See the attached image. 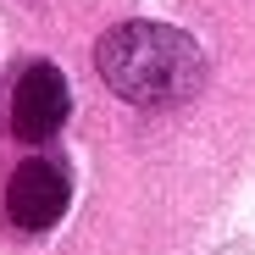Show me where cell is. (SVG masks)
<instances>
[{"label":"cell","mask_w":255,"mask_h":255,"mask_svg":"<svg viewBox=\"0 0 255 255\" xmlns=\"http://www.w3.org/2000/svg\"><path fill=\"white\" fill-rule=\"evenodd\" d=\"M72 111V89L56 61H28L11 83V133L17 139H50Z\"/></svg>","instance_id":"obj_3"},{"label":"cell","mask_w":255,"mask_h":255,"mask_svg":"<svg viewBox=\"0 0 255 255\" xmlns=\"http://www.w3.org/2000/svg\"><path fill=\"white\" fill-rule=\"evenodd\" d=\"M67 200H72L67 166L50 161V155H28L6 183V217L22 233H45V228H56L67 217Z\"/></svg>","instance_id":"obj_2"},{"label":"cell","mask_w":255,"mask_h":255,"mask_svg":"<svg viewBox=\"0 0 255 255\" xmlns=\"http://www.w3.org/2000/svg\"><path fill=\"white\" fill-rule=\"evenodd\" d=\"M95 67L106 89L128 106H183L205 89V50L183 28L166 22H122L95 45Z\"/></svg>","instance_id":"obj_1"}]
</instances>
